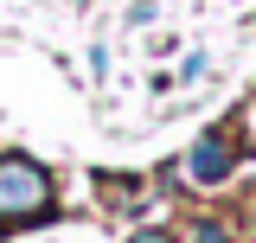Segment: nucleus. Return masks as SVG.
<instances>
[{
    "instance_id": "obj_1",
    "label": "nucleus",
    "mask_w": 256,
    "mask_h": 243,
    "mask_svg": "<svg viewBox=\"0 0 256 243\" xmlns=\"http://www.w3.org/2000/svg\"><path fill=\"white\" fill-rule=\"evenodd\" d=\"M58 205L52 173L32 154H0V224H38Z\"/></svg>"
},
{
    "instance_id": "obj_2",
    "label": "nucleus",
    "mask_w": 256,
    "mask_h": 243,
    "mask_svg": "<svg viewBox=\"0 0 256 243\" xmlns=\"http://www.w3.org/2000/svg\"><path fill=\"white\" fill-rule=\"evenodd\" d=\"M237 173V141H230V128H205L186 154V180L192 186H230Z\"/></svg>"
},
{
    "instance_id": "obj_3",
    "label": "nucleus",
    "mask_w": 256,
    "mask_h": 243,
    "mask_svg": "<svg viewBox=\"0 0 256 243\" xmlns=\"http://www.w3.org/2000/svg\"><path fill=\"white\" fill-rule=\"evenodd\" d=\"M186 243H230V224H218V218H198Z\"/></svg>"
},
{
    "instance_id": "obj_4",
    "label": "nucleus",
    "mask_w": 256,
    "mask_h": 243,
    "mask_svg": "<svg viewBox=\"0 0 256 243\" xmlns=\"http://www.w3.org/2000/svg\"><path fill=\"white\" fill-rule=\"evenodd\" d=\"M128 243H180V237H173V230H154V224H148V230H134Z\"/></svg>"
}]
</instances>
